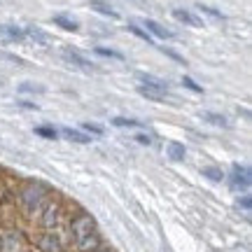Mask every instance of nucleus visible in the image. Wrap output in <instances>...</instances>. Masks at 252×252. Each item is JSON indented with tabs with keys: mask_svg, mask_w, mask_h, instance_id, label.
<instances>
[{
	"mask_svg": "<svg viewBox=\"0 0 252 252\" xmlns=\"http://www.w3.org/2000/svg\"><path fill=\"white\" fill-rule=\"evenodd\" d=\"M70 231H72V241H75V245L82 252H89L98 248V231H96V222H94L91 215H84V213L77 215L72 220Z\"/></svg>",
	"mask_w": 252,
	"mask_h": 252,
	"instance_id": "nucleus-1",
	"label": "nucleus"
},
{
	"mask_svg": "<svg viewBox=\"0 0 252 252\" xmlns=\"http://www.w3.org/2000/svg\"><path fill=\"white\" fill-rule=\"evenodd\" d=\"M47 196H49V189L42 182H28V185H24L21 194H19L21 206L26 208V210H40V208L45 206Z\"/></svg>",
	"mask_w": 252,
	"mask_h": 252,
	"instance_id": "nucleus-2",
	"label": "nucleus"
},
{
	"mask_svg": "<svg viewBox=\"0 0 252 252\" xmlns=\"http://www.w3.org/2000/svg\"><path fill=\"white\" fill-rule=\"evenodd\" d=\"M138 94L150 100H166L168 96V84L157 80L152 75H140L138 77Z\"/></svg>",
	"mask_w": 252,
	"mask_h": 252,
	"instance_id": "nucleus-3",
	"label": "nucleus"
},
{
	"mask_svg": "<svg viewBox=\"0 0 252 252\" xmlns=\"http://www.w3.org/2000/svg\"><path fill=\"white\" fill-rule=\"evenodd\" d=\"M40 210H42L40 224L45 226V229H52V226L59 222V206H56L54 201H45V206L40 208Z\"/></svg>",
	"mask_w": 252,
	"mask_h": 252,
	"instance_id": "nucleus-4",
	"label": "nucleus"
},
{
	"mask_svg": "<svg viewBox=\"0 0 252 252\" xmlns=\"http://www.w3.org/2000/svg\"><path fill=\"white\" fill-rule=\"evenodd\" d=\"M231 187L234 189L250 187V171H248L245 166H234V168H231Z\"/></svg>",
	"mask_w": 252,
	"mask_h": 252,
	"instance_id": "nucleus-5",
	"label": "nucleus"
},
{
	"mask_svg": "<svg viewBox=\"0 0 252 252\" xmlns=\"http://www.w3.org/2000/svg\"><path fill=\"white\" fill-rule=\"evenodd\" d=\"M19 238L21 236L17 231H2L0 234V252H19V245H21Z\"/></svg>",
	"mask_w": 252,
	"mask_h": 252,
	"instance_id": "nucleus-6",
	"label": "nucleus"
},
{
	"mask_svg": "<svg viewBox=\"0 0 252 252\" xmlns=\"http://www.w3.org/2000/svg\"><path fill=\"white\" fill-rule=\"evenodd\" d=\"M63 59L68 63H72V65L82 68V70H94V63H91L89 59H84L77 49H63Z\"/></svg>",
	"mask_w": 252,
	"mask_h": 252,
	"instance_id": "nucleus-7",
	"label": "nucleus"
},
{
	"mask_svg": "<svg viewBox=\"0 0 252 252\" xmlns=\"http://www.w3.org/2000/svg\"><path fill=\"white\" fill-rule=\"evenodd\" d=\"M0 40H5V42H24L26 40V31L17 26H0Z\"/></svg>",
	"mask_w": 252,
	"mask_h": 252,
	"instance_id": "nucleus-8",
	"label": "nucleus"
},
{
	"mask_svg": "<svg viewBox=\"0 0 252 252\" xmlns=\"http://www.w3.org/2000/svg\"><path fill=\"white\" fill-rule=\"evenodd\" d=\"M173 17L178 19L180 24H187V26H194V28L203 26V21H201V17H196V14H191L189 9H182V7L173 9Z\"/></svg>",
	"mask_w": 252,
	"mask_h": 252,
	"instance_id": "nucleus-9",
	"label": "nucleus"
},
{
	"mask_svg": "<svg viewBox=\"0 0 252 252\" xmlns=\"http://www.w3.org/2000/svg\"><path fill=\"white\" fill-rule=\"evenodd\" d=\"M143 26H145V31H147V33H152V35L159 37V40H171V37H175L168 28H163L161 24H157V21H152V19H147Z\"/></svg>",
	"mask_w": 252,
	"mask_h": 252,
	"instance_id": "nucleus-10",
	"label": "nucleus"
},
{
	"mask_svg": "<svg viewBox=\"0 0 252 252\" xmlns=\"http://www.w3.org/2000/svg\"><path fill=\"white\" fill-rule=\"evenodd\" d=\"M40 248H42L45 252H61L63 243L56 234H45L42 238H40Z\"/></svg>",
	"mask_w": 252,
	"mask_h": 252,
	"instance_id": "nucleus-11",
	"label": "nucleus"
},
{
	"mask_svg": "<svg viewBox=\"0 0 252 252\" xmlns=\"http://www.w3.org/2000/svg\"><path fill=\"white\" fill-rule=\"evenodd\" d=\"M59 135H63L65 140H72V143H80V145H84V143H89V140H91L89 133H84V131H77V128H63Z\"/></svg>",
	"mask_w": 252,
	"mask_h": 252,
	"instance_id": "nucleus-12",
	"label": "nucleus"
},
{
	"mask_svg": "<svg viewBox=\"0 0 252 252\" xmlns=\"http://www.w3.org/2000/svg\"><path fill=\"white\" fill-rule=\"evenodd\" d=\"M91 9H96L98 14H103V17H112V19H117V9L112 7L110 2H105V0H91Z\"/></svg>",
	"mask_w": 252,
	"mask_h": 252,
	"instance_id": "nucleus-13",
	"label": "nucleus"
},
{
	"mask_svg": "<svg viewBox=\"0 0 252 252\" xmlns=\"http://www.w3.org/2000/svg\"><path fill=\"white\" fill-rule=\"evenodd\" d=\"M54 24H56V26H61L63 31H72V33H75V31H80V24H77L75 19L65 17V14H56V17H54Z\"/></svg>",
	"mask_w": 252,
	"mask_h": 252,
	"instance_id": "nucleus-14",
	"label": "nucleus"
},
{
	"mask_svg": "<svg viewBox=\"0 0 252 252\" xmlns=\"http://www.w3.org/2000/svg\"><path fill=\"white\" fill-rule=\"evenodd\" d=\"M168 157H171L173 161H182V159H185V145L171 143L168 145Z\"/></svg>",
	"mask_w": 252,
	"mask_h": 252,
	"instance_id": "nucleus-15",
	"label": "nucleus"
},
{
	"mask_svg": "<svg viewBox=\"0 0 252 252\" xmlns=\"http://www.w3.org/2000/svg\"><path fill=\"white\" fill-rule=\"evenodd\" d=\"M35 133L42 135V138H47V140H56V138H59V131H56L54 126H37Z\"/></svg>",
	"mask_w": 252,
	"mask_h": 252,
	"instance_id": "nucleus-16",
	"label": "nucleus"
},
{
	"mask_svg": "<svg viewBox=\"0 0 252 252\" xmlns=\"http://www.w3.org/2000/svg\"><path fill=\"white\" fill-rule=\"evenodd\" d=\"M26 37H31V40H37L40 45H47V42H49V37H47L45 33L40 31V28H28V31H26Z\"/></svg>",
	"mask_w": 252,
	"mask_h": 252,
	"instance_id": "nucleus-17",
	"label": "nucleus"
},
{
	"mask_svg": "<svg viewBox=\"0 0 252 252\" xmlns=\"http://www.w3.org/2000/svg\"><path fill=\"white\" fill-rule=\"evenodd\" d=\"M112 124L119 126V128H133V126H140V122L138 119H128V117H115Z\"/></svg>",
	"mask_w": 252,
	"mask_h": 252,
	"instance_id": "nucleus-18",
	"label": "nucleus"
},
{
	"mask_svg": "<svg viewBox=\"0 0 252 252\" xmlns=\"http://www.w3.org/2000/svg\"><path fill=\"white\" fill-rule=\"evenodd\" d=\"M96 54L108 56V59H117V61H124V54H119L115 49H108V47H96Z\"/></svg>",
	"mask_w": 252,
	"mask_h": 252,
	"instance_id": "nucleus-19",
	"label": "nucleus"
},
{
	"mask_svg": "<svg viewBox=\"0 0 252 252\" xmlns=\"http://www.w3.org/2000/svg\"><path fill=\"white\" fill-rule=\"evenodd\" d=\"M203 119H206V122H210V124H215V126H226V117L215 115V112H203Z\"/></svg>",
	"mask_w": 252,
	"mask_h": 252,
	"instance_id": "nucleus-20",
	"label": "nucleus"
},
{
	"mask_svg": "<svg viewBox=\"0 0 252 252\" xmlns=\"http://www.w3.org/2000/svg\"><path fill=\"white\" fill-rule=\"evenodd\" d=\"M19 91H21V94H42V87H40V84H33V82H24V84H21V87H19Z\"/></svg>",
	"mask_w": 252,
	"mask_h": 252,
	"instance_id": "nucleus-21",
	"label": "nucleus"
},
{
	"mask_svg": "<svg viewBox=\"0 0 252 252\" xmlns=\"http://www.w3.org/2000/svg\"><path fill=\"white\" fill-rule=\"evenodd\" d=\"M128 31L131 33H135L138 37H143V40H147V42H152V37H150V33H145L140 26H135V24H128Z\"/></svg>",
	"mask_w": 252,
	"mask_h": 252,
	"instance_id": "nucleus-22",
	"label": "nucleus"
},
{
	"mask_svg": "<svg viewBox=\"0 0 252 252\" xmlns=\"http://www.w3.org/2000/svg\"><path fill=\"white\" fill-rule=\"evenodd\" d=\"M182 84H185L187 89H191L194 94H203V89H201V87H198V84L191 80V77H182Z\"/></svg>",
	"mask_w": 252,
	"mask_h": 252,
	"instance_id": "nucleus-23",
	"label": "nucleus"
},
{
	"mask_svg": "<svg viewBox=\"0 0 252 252\" xmlns=\"http://www.w3.org/2000/svg\"><path fill=\"white\" fill-rule=\"evenodd\" d=\"M82 131H84V133H94V135H100L103 133V128H100L98 124H82Z\"/></svg>",
	"mask_w": 252,
	"mask_h": 252,
	"instance_id": "nucleus-24",
	"label": "nucleus"
},
{
	"mask_svg": "<svg viewBox=\"0 0 252 252\" xmlns=\"http://www.w3.org/2000/svg\"><path fill=\"white\" fill-rule=\"evenodd\" d=\"M198 9H201V12H206V14H210V17L213 19H217V21H222V14H220V12H217V9H213V7H208V5H198Z\"/></svg>",
	"mask_w": 252,
	"mask_h": 252,
	"instance_id": "nucleus-25",
	"label": "nucleus"
},
{
	"mask_svg": "<svg viewBox=\"0 0 252 252\" xmlns=\"http://www.w3.org/2000/svg\"><path fill=\"white\" fill-rule=\"evenodd\" d=\"M203 175H208L210 180H222V173L217 171V168H206V171H203Z\"/></svg>",
	"mask_w": 252,
	"mask_h": 252,
	"instance_id": "nucleus-26",
	"label": "nucleus"
},
{
	"mask_svg": "<svg viewBox=\"0 0 252 252\" xmlns=\"http://www.w3.org/2000/svg\"><path fill=\"white\" fill-rule=\"evenodd\" d=\"M135 140H138V143H143V145L152 143V138H150V135H135Z\"/></svg>",
	"mask_w": 252,
	"mask_h": 252,
	"instance_id": "nucleus-27",
	"label": "nucleus"
},
{
	"mask_svg": "<svg viewBox=\"0 0 252 252\" xmlns=\"http://www.w3.org/2000/svg\"><path fill=\"white\" fill-rule=\"evenodd\" d=\"M100 252H115V250H110V248H105V250H100Z\"/></svg>",
	"mask_w": 252,
	"mask_h": 252,
	"instance_id": "nucleus-28",
	"label": "nucleus"
}]
</instances>
